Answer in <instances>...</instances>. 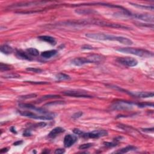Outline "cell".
<instances>
[{
  "mask_svg": "<svg viewBox=\"0 0 154 154\" xmlns=\"http://www.w3.org/2000/svg\"><path fill=\"white\" fill-rule=\"evenodd\" d=\"M57 51L55 50V49H52V50L46 51H44V52H42L41 53V56L45 58H49L54 56L55 55L57 54Z\"/></svg>",
  "mask_w": 154,
  "mask_h": 154,
  "instance_id": "obj_15",
  "label": "cell"
},
{
  "mask_svg": "<svg viewBox=\"0 0 154 154\" xmlns=\"http://www.w3.org/2000/svg\"><path fill=\"white\" fill-rule=\"evenodd\" d=\"M93 146L92 143H85V144H83L79 146V149L80 150H84V149H87L90 148L91 146Z\"/></svg>",
  "mask_w": 154,
  "mask_h": 154,
  "instance_id": "obj_30",
  "label": "cell"
},
{
  "mask_svg": "<svg viewBox=\"0 0 154 154\" xmlns=\"http://www.w3.org/2000/svg\"><path fill=\"white\" fill-rule=\"evenodd\" d=\"M73 132L74 134H75L76 135H78V136H81V135H82L83 133L84 132L82 131L78 130V129H74L73 130Z\"/></svg>",
  "mask_w": 154,
  "mask_h": 154,
  "instance_id": "obj_34",
  "label": "cell"
},
{
  "mask_svg": "<svg viewBox=\"0 0 154 154\" xmlns=\"http://www.w3.org/2000/svg\"><path fill=\"white\" fill-rule=\"evenodd\" d=\"M31 136V133L30 130H25L23 133V136L24 137H29Z\"/></svg>",
  "mask_w": 154,
  "mask_h": 154,
  "instance_id": "obj_38",
  "label": "cell"
},
{
  "mask_svg": "<svg viewBox=\"0 0 154 154\" xmlns=\"http://www.w3.org/2000/svg\"><path fill=\"white\" fill-rule=\"evenodd\" d=\"M63 93L67 96L71 97H76V98H92V96L87 94L85 92H81V91L77 90H68L63 92Z\"/></svg>",
  "mask_w": 154,
  "mask_h": 154,
  "instance_id": "obj_7",
  "label": "cell"
},
{
  "mask_svg": "<svg viewBox=\"0 0 154 154\" xmlns=\"http://www.w3.org/2000/svg\"><path fill=\"white\" fill-rule=\"evenodd\" d=\"M77 141V137L74 135L68 134L64 138V145L66 148H70Z\"/></svg>",
  "mask_w": 154,
  "mask_h": 154,
  "instance_id": "obj_9",
  "label": "cell"
},
{
  "mask_svg": "<svg viewBox=\"0 0 154 154\" xmlns=\"http://www.w3.org/2000/svg\"><path fill=\"white\" fill-rule=\"evenodd\" d=\"M11 69H12V66L9 65V64L3 63H0V71L1 72L7 71Z\"/></svg>",
  "mask_w": 154,
  "mask_h": 154,
  "instance_id": "obj_22",
  "label": "cell"
},
{
  "mask_svg": "<svg viewBox=\"0 0 154 154\" xmlns=\"http://www.w3.org/2000/svg\"><path fill=\"white\" fill-rule=\"evenodd\" d=\"M26 82L31 83V84H48L47 82H44V81H26Z\"/></svg>",
  "mask_w": 154,
  "mask_h": 154,
  "instance_id": "obj_33",
  "label": "cell"
},
{
  "mask_svg": "<svg viewBox=\"0 0 154 154\" xmlns=\"http://www.w3.org/2000/svg\"><path fill=\"white\" fill-rule=\"evenodd\" d=\"M81 49H89V50H92V49H94V48L92 47V46H90V45H84L82 47H81Z\"/></svg>",
  "mask_w": 154,
  "mask_h": 154,
  "instance_id": "obj_36",
  "label": "cell"
},
{
  "mask_svg": "<svg viewBox=\"0 0 154 154\" xmlns=\"http://www.w3.org/2000/svg\"><path fill=\"white\" fill-rule=\"evenodd\" d=\"M8 151H9L8 148H3V149H1V151H0V153H6V152H8Z\"/></svg>",
  "mask_w": 154,
  "mask_h": 154,
  "instance_id": "obj_39",
  "label": "cell"
},
{
  "mask_svg": "<svg viewBox=\"0 0 154 154\" xmlns=\"http://www.w3.org/2000/svg\"><path fill=\"white\" fill-rule=\"evenodd\" d=\"M116 61L120 64L128 67H134L138 64V61L132 57H119Z\"/></svg>",
  "mask_w": 154,
  "mask_h": 154,
  "instance_id": "obj_6",
  "label": "cell"
},
{
  "mask_svg": "<svg viewBox=\"0 0 154 154\" xmlns=\"http://www.w3.org/2000/svg\"><path fill=\"white\" fill-rule=\"evenodd\" d=\"M60 96L57 95H45L43 96L41 98L40 100H45V99H56V98H60Z\"/></svg>",
  "mask_w": 154,
  "mask_h": 154,
  "instance_id": "obj_24",
  "label": "cell"
},
{
  "mask_svg": "<svg viewBox=\"0 0 154 154\" xmlns=\"http://www.w3.org/2000/svg\"><path fill=\"white\" fill-rule=\"evenodd\" d=\"M38 38L41 41L46 42L47 43H49V44L52 45H55L56 44V41L54 37H51L49 36H41Z\"/></svg>",
  "mask_w": 154,
  "mask_h": 154,
  "instance_id": "obj_14",
  "label": "cell"
},
{
  "mask_svg": "<svg viewBox=\"0 0 154 154\" xmlns=\"http://www.w3.org/2000/svg\"><path fill=\"white\" fill-rule=\"evenodd\" d=\"M64 131L65 130L63 128H62V127H56V128L53 129V130L49 133L48 137L51 138H56L57 136H58L60 134H61V133L64 132Z\"/></svg>",
  "mask_w": 154,
  "mask_h": 154,
  "instance_id": "obj_12",
  "label": "cell"
},
{
  "mask_svg": "<svg viewBox=\"0 0 154 154\" xmlns=\"http://www.w3.org/2000/svg\"><path fill=\"white\" fill-rule=\"evenodd\" d=\"M75 12L79 15H90L97 13L96 11L91 9H77Z\"/></svg>",
  "mask_w": 154,
  "mask_h": 154,
  "instance_id": "obj_18",
  "label": "cell"
},
{
  "mask_svg": "<svg viewBox=\"0 0 154 154\" xmlns=\"http://www.w3.org/2000/svg\"><path fill=\"white\" fill-rule=\"evenodd\" d=\"M46 126V123L45 122H40L39 123H36V124L33 125V128H43Z\"/></svg>",
  "mask_w": 154,
  "mask_h": 154,
  "instance_id": "obj_32",
  "label": "cell"
},
{
  "mask_svg": "<svg viewBox=\"0 0 154 154\" xmlns=\"http://www.w3.org/2000/svg\"><path fill=\"white\" fill-rule=\"evenodd\" d=\"M26 70L27 71L35 72V73H41V72L43 71L41 69H39V68H26Z\"/></svg>",
  "mask_w": 154,
  "mask_h": 154,
  "instance_id": "obj_29",
  "label": "cell"
},
{
  "mask_svg": "<svg viewBox=\"0 0 154 154\" xmlns=\"http://www.w3.org/2000/svg\"><path fill=\"white\" fill-rule=\"evenodd\" d=\"M134 102L126 101H118L111 105V108L113 110H130L133 108Z\"/></svg>",
  "mask_w": 154,
  "mask_h": 154,
  "instance_id": "obj_3",
  "label": "cell"
},
{
  "mask_svg": "<svg viewBox=\"0 0 154 154\" xmlns=\"http://www.w3.org/2000/svg\"><path fill=\"white\" fill-rule=\"evenodd\" d=\"M65 152V150L64 149H57L54 152V153L56 154H62Z\"/></svg>",
  "mask_w": 154,
  "mask_h": 154,
  "instance_id": "obj_35",
  "label": "cell"
},
{
  "mask_svg": "<svg viewBox=\"0 0 154 154\" xmlns=\"http://www.w3.org/2000/svg\"><path fill=\"white\" fill-rule=\"evenodd\" d=\"M65 104V102L62 101H53L48 102L46 104H45V106H54V105H64Z\"/></svg>",
  "mask_w": 154,
  "mask_h": 154,
  "instance_id": "obj_23",
  "label": "cell"
},
{
  "mask_svg": "<svg viewBox=\"0 0 154 154\" xmlns=\"http://www.w3.org/2000/svg\"><path fill=\"white\" fill-rule=\"evenodd\" d=\"M26 52L30 56H38L39 55V51L35 48H30L26 49Z\"/></svg>",
  "mask_w": 154,
  "mask_h": 154,
  "instance_id": "obj_21",
  "label": "cell"
},
{
  "mask_svg": "<svg viewBox=\"0 0 154 154\" xmlns=\"http://www.w3.org/2000/svg\"><path fill=\"white\" fill-rule=\"evenodd\" d=\"M47 2L44 1H30V2H22V3H19L12 4L9 6V8H19V7H26L33 6V5H37L41 4L46 3Z\"/></svg>",
  "mask_w": 154,
  "mask_h": 154,
  "instance_id": "obj_8",
  "label": "cell"
},
{
  "mask_svg": "<svg viewBox=\"0 0 154 154\" xmlns=\"http://www.w3.org/2000/svg\"><path fill=\"white\" fill-rule=\"evenodd\" d=\"M16 56L18 58H20V59H22V60H29V61H31L33 60L28 53L25 52L24 51L22 50H16Z\"/></svg>",
  "mask_w": 154,
  "mask_h": 154,
  "instance_id": "obj_13",
  "label": "cell"
},
{
  "mask_svg": "<svg viewBox=\"0 0 154 154\" xmlns=\"http://www.w3.org/2000/svg\"><path fill=\"white\" fill-rule=\"evenodd\" d=\"M85 36L97 41H117L125 45H132L133 44V42L131 39L122 36H116L104 33H87Z\"/></svg>",
  "mask_w": 154,
  "mask_h": 154,
  "instance_id": "obj_1",
  "label": "cell"
},
{
  "mask_svg": "<svg viewBox=\"0 0 154 154\" xmlns=\"http://www.w3.org/2000/svg\"><path fill=\"white\" fill-rule=\"evenodd\" d=\"M3 78H20V75L16 73H8L7 75H4Z\"/></svg>",
  "mask_w": 154,
  "mask_h": 154,
  "instance_id": "obj_28",
  "label": "cell"
},
{
  "mask_svg": "<svg viewBox=\"0 0 154 154\" xmlns=\"http://www.w3.org/2000/svg\"><path fill=\"white\" fill-rule=\"evenodd\" d=\"M134 105H137L138 107L144 108L147 107H152L153 106V103H134Z\"/></svg>",
  "mask_w": 154,
  "mask_h": 154,
  "instance_id": "obj_25",
  "label": "cell"
},
{
  "mask_svg": "<svg viewBox=\"0 0 154 154\" xmlns=\"http://www.w3.org/2000/svg\"><path fill=\"white\" fill-rule=\"evenodd\" d=\"M0 51L5 54H10L13 52V49L8 45H3L0 48Z\"/></svg>",
  "mask_w": 154,
  "mask_h": 154,
  "instance_id": "obj_17",
  "label": "cell"
},
{
  "mask_svg": "<svg viewBox=\"0 0 154 154\" xmlns=\"http://www.w3.org/2000/svg\"><path fill=\"white\" fill-rule=\"evenodd\" d=\"M117 51L120 52L125 53V54H130L135 56L141 57H153V52L149 51L146 49L133 48H121L116 49Z\"/></svg>",
  "mask_w": 154,
  "mask_h": 154,
  "instance_id": "obj_2",
  "label": "cell"
},
{
  "mask_svg": "<svg viewBox=\"0 0 154 154\" xmlns=\"http://www.w3.org/2000/svg\"><path fill=\"white\" fill-rule=\"evenodd\" d=\"M153 128H143L142 129V130L144 132H153Z\"/></svg>",
  "mask_w": 154,
  "mask_h": 154,
  "instance_id": "obj_37",
  "label": "cell"
},
{
  "mask_svg": "<svg viewBox=\"0 0 154 154\" xmlns=\"http://www.w3.org/2000/svg\"><path fill=\"white\" fill-rule=\"evenodd\" d=\"M22 143H23V141H22V140H19V141H17L16 142H15L14 143H13V145L14 146H18V145H20V144H21Z\"/></svg>",
  "mask_w": 154,
  "mask_h": 154,
  "instance_id": "obj_40",
  "label": "cell"
},
{
  "mask_svg": "<svg viewBox=\"0 0 154 154\" xmlns=\"http://www.w3.org/2000/svg\"><path fill=\"white\" fill-rule=\"evenodd\" d=\"M104 145L107 146L108 148H112L115 147V146H116L117 144H118V142L116 140H115V141L113 142H104Z\"/></svg>",
  "mask_w": 154,
  "mask_h": 154,
  "instance_id": "obj_27",
  "label": "cell"
},
{
  "mask_svg": "<svg viewBox=\"0 0 154 154\" xmlns=\"http://www.w3.org/2000/svg\"><path fill=\"white\" fill-rule=\"evenodd\" d=\"M107 135L108 132L106 130H95L90 132H83L81 137L85 138H98Z\"/></svg>",
  "mask_w": 154,
  "mask_h": 154,
  "instance_id": "obj_5",
  "label": "cell"
},
{
  "mask_svg": "<svg viewBox=\"0 0 154 154\" xmlns=\"http://www.w3.org/2000/svg\"><path fill=\"white\" fill-rule=\"evenodd\" d=\"M83 115V113L82 111H78L77 113H74L73 115H72V117L74 119H78L79 117H81Z\"/></svg>",
  "mask_w": 154,
  "mask_h": 154,
  "instance_id": "obj_31",
  "label": "cell"
},
{
  "mask_svg": "<svg viewBox=\"0 0 154 154\" xmlns=\"http://www.w3.org/2000/svg\"><path fill=\"white\" fill-rule=\"evenodd\" d=\"M130 4L132 5H133V6L137 7V8L144 9V10H153V5L137 4L132 3H130Z\"/></svg>",
  "mask_w": 154,
  "mask_h": 154,
  "instance_id": "obj_19",
  "label": "cell"
},
{
  "mask_svg": "<svg viewBox=\"0 0 154 154\" xmlns=\"http://www.w3.org/2000/svg\"><path fill=\"white\" fill-rule=\"evenodd\" d=\"M89 63H98L102 62L105 59V57L99 54H93L87 57Z\"/></svg>",
  "mask_w": 154,
  "mask_h": 154,
  "instance_id": "obj_10",
  "label": "cell"
},
{
  "mask_svg": "<svg viewBox=\"0 0 154 154\" xmlns=\"http://www.w3.org/2000/svg\"><path fill=\"white\" fill-rule=\"evenodd\" d=\"M19 113L22 116L27 117L31 119H39V120H52L54 119V116L52 115H44L43 116H39L35 114L34 113H32L31 111H19Z\"/></svg>",
  "mask_w": 154,
  "mask_h": 154,
  "instance_id": "obj_4",
  "label": "cell"
},
{
  "mask_svg": "<svg viewBox=\"0 0 154 154\" xmlns=\"http://www.w3.org/2000/svg\"><path fill=\"white\" fill-rule=\"evenodd\" d=\"M137 149V148L135 147V146H127L126 147L123 148L122 149L119 150V151H117L115 152V153H127L130 151H135V150Z\"/></svg>",
  "mask_w": 154,
  "mask_h": 154,
  "instance_id": "obj_16",
  "label": "cell"
},
{
  "mask_svg": "<svg viewBox=\"0 0 154 154\" xmlns=\"http://www.w3.org/2000/svg\"><path fill=\"white\" fill-rule=\"evenodd\" d=\"M56 78L58 79V81H64L69 80V79H71V77H70L69 75H66L65 73H59L56 75Z\"/></svg>",
  "mask_w": 154,
  "mask_h": 154,
  "instance_id": "obj_20",
  "label": "cell"
},
{
  "mask_svg": "<svg viewBox=\"0 0 154 154\" xmlns=\"http://www.w3.org/2000/svg\"><path fill=\"white\" fill-rule=\"evenodd\" d=\"M71 63L77 66H81L84 64H89V62L87 57H77L71 61Z\"/></svg>",
  "mask_w": 154,
  "mask_h": 154,
  "instance_id": "obj_11",
  "label": "cell"
},
{
  "mask_svg": "<svg viewBox=\"0 0 154 154\" xmlns=\"http://www.w3.org/2000/svg\"><path fill=\"white\" fill-rule=\"evenodd\" d=\"M10 131L12 132H13V134H17V132H16V130H15V127H13V126H12V128H10Z\"/></svg>",
  "mask_w": 154,
  "mask_h": 154,
  "instance_id": "obj_41",
  "label": "cell"
},
{
  "mask_svg": "<svg viewBox=\"0 0 154 154\" xmlns=\"http://www.w3.org/2000/svg\"><path fill=\"white\" fill-rule=\"evenodd\" d=\"M36 96H37V95L32 93V94H30V95H24V96H21L19 97V99H22V100H24V99H31V98H36Z\"/></svg>",
  "mask_w": 154,
  "mask_h": 154,
  "instance_id": "obj_26",
  "label": "cell"
}]
</instances>
